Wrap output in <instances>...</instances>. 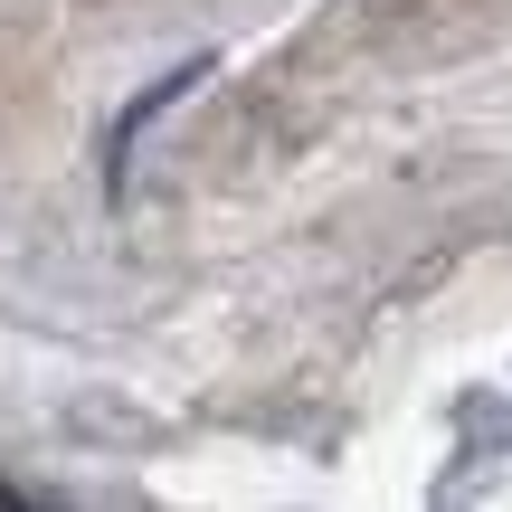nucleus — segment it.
Listing matches in <instances>:
<instances>
[]
</instances>
